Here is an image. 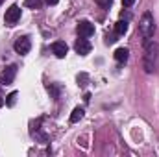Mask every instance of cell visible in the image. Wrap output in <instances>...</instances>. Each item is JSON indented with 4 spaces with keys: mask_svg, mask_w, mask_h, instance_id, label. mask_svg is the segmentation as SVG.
Here are the masks:
<instances>
[{
    "mask_svg": "<svg viewBox=\"0 0 159 157\" xmlns=\"http://www.w3.org/2000/svg\"><path fill=\"white\" fill-rule=\"evenodd\" d=\"M157 54H159V44L154 41H146L144 43V59H143V65H144V70L148 74L156 72V67H157Z\"/></svg>",
    "mask_w": 159,
    "mask_h": 157,
    "instance_id": "obj_1",
    "label": "cell"
},
{
    "mask_svg": "<svg viewBox=\"0 0 159 157\" xmlns=\"http://www.w3.org/2000/svg\"><path fill=\"white\" fill-rule=\"evenodd\" d=\"M139 30H141V34H143L144 39L154 37V34H156V20H154V15L150 11H146L143 15L141 22H139Z\"/></svg>",
    "mask_w": 159,
    "mask_h": 157,
    "instance_id": "obj_2",
    "label": "cell"
},
{
    "mask_svg": "<svg viewBox=\"0 0 159 157\" xmlns=\"http://www.w3.org/2000/svg\"><path fill=\"white\" fill-rule=\"evenodd\" d=\"M17 76V65H9V67H6L4 70H2V74H0V83L2 85H11L13 83V79Z\"/></svg>",
    "mask_w": 159,
    "mask_h": 157,
    "instance_id": "obj_3",
    "label": "cell"
},
{
    "mask_svg": "<svg viewBox=\"0 0 159 157\" xmlns=\"http://www.w3.org/2000/svg\"><path fill=\"white\" fill-rule=\"evenodd\" d=\"M20 19V7L17 6V4H13L7 11H6V17H4V20H6V24L7 26H13L17 20Z\"/></svg>",
    "mask_w": 159,
    "mask_h": 157,
    "instance_id": "obj_4",
    "label": "cell"
},
{
    "mask_svg": "<svg viewBox=\"0 0 159 157\" xmlns=\"http://www.w3.org/2000/svg\"><path fill=\"white\" fill-rule=\"evenodd\" d=\"M13 48H15V52H17V54L24 56V54H28V52H30V48H32V43H30V39H28L26 35H22V37H19V39L15 41Z\"/></svg>",
    "mask_w": 159,
    "mask_h": 157,
    "instance_id": "obj_5",
    "label": "cell"
},
{
    "mask_svg": "<svg viewBox=\"0 0 159 157\" xmlns=\"http://www.w3.org/2000/svg\"><path fill=\"white\" fill-rule=\"evenodd\" d=\"M76 30H78V35H80V37H85V39H87V37H91V35L94 34V26H93L89 20H80Z\"/></svg>",
    "mask_w": 159,
    "mask_h": 157,
    "instance_id": "obj_6",
    "label": "cell"
},
{
    "mask_svg": "<svg viewBox=\"0 0 159 157\" xmlns=\"http://www.w3.org/2000/svg\"><path fill=\"white\" fill-rule=\"evenodd\" d=\"M67 44L63 43V41H56V43H52V52L56 54V57H59V59H63L65 56H67Z\"/></svg>",
    "mask_w": 159,
    "mask_h": 157,
    "instance_id": "obj_7",
    "label": "cell"
},
{
    "mask_svg": "<svg viewBox=\"0 0 159 157\" xmlns=\"http://www.w3.org/2000/svg\"><path fill=\"white\" fill-rule=\"evenodd\" d=\"M74 48H76V52H78L80 56H87V54L91 52V43L85 39V37H81V39L76 41Z\"/></svg>",
    "mask_w": 159,
    "mask_h": 157,
    "instance_id": "obj_8",
    "label": "cell"
},
{
    "mask_svg": "<svg viewBox=\"0 0 159 157\" xmlns=\"http://www.w3.org/2000/svg\"><path fill=\"white\" fill-rule=\"evenodd\" d=\"M128 57H129V50H128V48H117V50H115V59H117L119 63H126Z\"/></svg>",
    "mask_w": 159,
    "mask_h": 157,
    "instance_id": "obj_9",
    "label": "cell"
},
{
    "mask_svg": "<svg viewBox=\"0 0 159 157\" xmlns=\"http://www.w3.org/2000/svg\"><path fill=\"white\" fill-rule=\"evenodd\" d=\"M115 32H117V35H124V34L128 32V22H126V20H119V22L115 24Z\"/></svg>",
    "mask_w": 159,
    "mask_h": 157,
    "instance_id": "obj_10",
    "label": "cell"
},
{
    "mask_svg": "<svg viewBox=\"0 0 159 157\" xmlns=\"http://www.w3.org/2000/svg\"><path fill=\"white\" fill-rule=\"evenodd\" d=\"M81 118H83V109H81V107H76V109L72 111V115H70V122L74 124V122H78Z\"/></svg>",
    "mask_w": 159,
    "mask_h": 157,
    "instance_id": "obj_11",
    "label": "cell"
},
{
    "mask_svg": "<svg viewBox=\"0 0 159 157\" xmlns=\"http://www.w3.org/2000/svg\"><path fill=\"white\" fill-rule=\"evenodd\" d=\"M15 100H17V92L13 91L11 94H7V98H6V105H9V107H11V105L15 104Z\"/></svg>",
    "mask_w": 159,
    "mask_h": 157,
    "instance_id": "obj_12",
    "label": "cell"
},
{
    "mask_svg": "<svg viewBox=\"0 0 159 157\" xmlns=\"http://www.w3.org/2000/svg\"><path fill=\"white\" fill-rule=\"evenodd\" d=\"M41 4H43V0H26V6L28 7H41Z\"/></svg>",
    "mask_w": 159,
    "mask_h": 157,
    "instance_id": "obj_13",
    "label": "cell"
},
{
    "mask_svg": "<svg viewBox=\"0 0 159 157\" xmlns=\"http://www.w3.org/2000/svg\"><path fill=\"white\" fill-rule=\"evenodd\" d=\"M111 2H113V0H96V4H98L100 7H109Z\"/></svg>",
    "mask_w": 159,
    "mask_h": 157,
    "instance_id": "obj_14",
    "label": "cell"
},
{
    "mask_svg": "<svg viewBox=\"0 0 159 157\" xmlns=\"http://www.w3.org/2000/svg\"><path fill=\"white\" fill-rule=\"evenodd\" d=\"M135 4V0H122V6L124 7H129V6H133Z\"/></svg>",
    "mask_w": 159,
    "mask_h": 157,
    "instance_id": "obj_15",
    "label": "cell"
},
{
    "mask_svg": "<svg viewBox=\"0 0 159 157\" xmlns=\"http://www.w3.org/2000/svg\"><path fill=\"white\" fill-rule=\"evenodd\" d=\"M57 2H59V0H46V4H48V6H56Z\"/></svg>",
    "mask_w": 159,
    "mask_h": 157,
    "instance_id": "obj_16",
    "label": "cell"
},
{
    "mask_svg": "<svg viewBox=\"0 0 159 157\" xmlns=\"http://www.w3.org/2000/svg\"><path fill=\"white\" fill-rule=\"evenodd\" d=\"M4 105V98H2V92H0V107Z\"/></svg>",
    "mask_w": 159,
    "mask_h": 157,
    "instance_id": "obj_17",
    "label": "cell"
},
{
    "mask_svg": "<svg viewBox=\"0 0 159 157\" xmlns=\"http://www.w3.org/2000/svg\"><path fill=\"white\" fill-rule=\"evenodd\" d=\"M0 4H2V2H0Z\"/></svg>",
    "mask_w": 159,
    "mask_h": 157,
    "instance_id": "obj_18",
    "label": "cell"
}]
</instances>
